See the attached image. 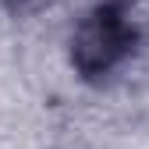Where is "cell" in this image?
<instances>
[{
  "label": "cell",
  "instance_id": "obj_1",
  "mask_svg": "<svg viewBox=\"0 0 149 149\" xmlns=\"http://www.w3.org/2000/svg\"><path fill=\"white\" fill-rule=\"evenodd\" d=\"M139 46V29L124 11V0H100L71 32V64L82 78L114 74Z\"/></svg>",
  "mask_w": 149,
  "mask_h": 149
},
{
  "label": "cell",
  "instance_id": "obj_2",
  "mask_svg": "<svg viewBox=\"0 0 149 149\" xmlns=\"http://www.w3.org/2000/svg\"><path fill=\"white\" fill-rule=\"evenodd\" d=\"M0 4H4V11H11L14 18H22V14L39 11L43 4H50V0H0Z\"/></svg>",
  "mask_w": 149,
  "mask_h": 149
}]
</instances>
